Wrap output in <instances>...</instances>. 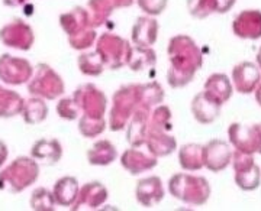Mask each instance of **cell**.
Masks as SVG:
<instances>
[{"mask_svg":"<svg viewBox=\"0 0 261 211\" xmlns=\"http://www.w3.org/2000/svg\"><path fill=\"white\" fill-rule=\"evenodd\" d=\"M232 81L235 88L243 94H248L255 90L260 84V71L258 67L252 63H241L232 71Z\"/></svg>","mask_w":261,"mask_h":211,"instance_id":"obj_11","label":"cell"},{"mask_svg":"<svg viewBox=\"0 0 261 211\" xmlns=\"http://www.w3.org/2000/svg\"><path fill=\"white\" fill-rule=\"evenodd\" d=\"M170 191L178 200L189 204H205L211 195V187L202 176L193 175H176L170 181Z\"/></svg>","mask_w":261,"mask_h":211,"instance_id":"obj_3","label":"cell"},{"mask_svg":"<svg viewBox=\"0 0 261 211\" xmlns=\"http://www.w3.org/2000/svg\"><path fill=\"white\" fill-rule=\"evenodd\" d=\"M28 0H3V3L6 5V6H12V8H16V6H22V5H25Z\"/></svg>","mask_w":261,"mask_h":211,"instance_id":"obj_25","label":"cell"},{"mask_svg":"<svg viewBox=\"0 0 261 211\" xmlns=\"http://www.w3.org/2000/svg\"><path fill=\"white\" fill-rule=\"evenodd\" d=\"M233 168H235V183L244 191H252L258 188L261 174L258 166L248 154L237 152L232 156Z\"/></svg>","mask_w":261,"mask_h":211,"instance_id":"obj_5","label":"cell"},{"mask_svg":"<svg viewBox=\"0 0 261 211\" xmlns=\"http://www.w3.org/2000/svg\"><path fill=\"white\" fill-rule=\"evenodd\" d=\"M189 10L195 18H206L218 10V0H189Z\"/></svg>","mask_w":261,"mask_h":211,"instance_id":"obj_20","label":"cell"},{"mask_svg":"<svg viewBox=\"0 0 261 211\" xmlns=\"http://www.w3.org/2000/svg\"><path fill=\"white\" fill-rule=\"evenodd\" d=\"M255 92H257L255 93V96H257V101H258V104L261 106V84L258 85V88H257Z\"/></svg>","mask_w":261,"mask_h":211,"instance_id":"obj_26","label":"cell"},{"mask_svg":"<svg viewBox=\"0 0 261 211\" xmlns=\"http://www.w3.org/2000/svg\"><path fill=\"white\" fill-rule=\"evenodd\" d=\"M235 5V0H218V10L216 13H226Z\"/></svg>","mask_w":261,"mask_h":211,"instance_id":"obj_23","label":"cell"},{"mask_svg":"<svg viewBox=\"0 0 261 211\" xmlns=\"http://www.w3.org/2000/svg\"><path fill=\"white\" fill-rule=\"evenodd\" d=\"M0 41L10 48H16L20 51H28L34 44V32H32L29 25L16 19V20L10 22L2 28Z\"/></svg>","mask_w":261,"mask_h":211,"instance_id":"obj_8","label":"cell"},{"mask_svg":"<svg viewBox=\"0 0 261 211\" xmlns=\"http://www.w3.org/2000/svg\"><path fill=\"white\" fill-rule=\"evenodd\" d=\"M31 155L34 159L54 164L61 156V146L56 140H38L32 146Z\"/></svg>","mask_w":261,"mask_h":211,"instance_id":"obj_15","label":"cell"},{"mask_svg":"<svg viewBox=\"0 0 261 211\" xmlns=\"http://www.w3.org/2000/svg\"><path fill=\"white\" fill-rule=\"evenodd\" d=\"M6 158H8V147H6V145L0 140V166L5 164Z\"/></svg>","mask_w":261,"mask_h":211,"instance_id":"obj_24","label":"cell"},{"mask_svg":"<svg viewBox=\"0 0 261 211\" xmlns=\"http://www.w3.org/2000/svg\"><path fill=\"white\" fill-rule=\"evenodd\" d=\"M229 139L238 152L252 155L254 152L261 154V125L244 126L240 123H233L229 128Z\"/></svg>","mask_w":261,"mask_h":211,"instance_id":"obj_6","label":"cell"},{"mask_svg":"<svg viewBox=\"0 0 261 211\" xmlns=\"http://www.w3.org/2000/svg\"><path fill=\"white\" fill-rule=\"evenodd\" d=\"M157 29L159 25L154 19L151 18H141L137 20L134 31H132V38L134 42L138 46L152 45L157 38Z\"/></svg>","mask_w":261,"mask_h":211,"instance_id":"obj_14","label":"cell"},{"mask_svg":"<svg viewBox=\"0 0 261 211\" xmlns=\"http://www.w3.org/2000/svg\"><path fill=\"white\" fill-rule=\"evenodd\" d=\"M205 93L219 104H224L232 94V84L225 74H214L206 81Z\"/></svg>","mask_w":261,"mask_h":211,"instance_id":"obj_13","label":"cell"},{"mask_svg":"<svg viewBox=\"0 0 261 211\" xmlns=\"http://www.w3.org/2000/svg\"><path fill=\"white\" fill-rule=\"evenodd\" d=\"M77 195V181L74 178H63L56 184L54 200L61 205H70Z\"/></svg>","mask_w":261,"mask_h":211,"instance_id":"obj_17","label":"cell"},{"mask_svg":"<svg viewBox=\"0 0 261 211\" xmlns=\"http://www.w3.org/2000/svg\"><path fill=\"white\" fill-rule=\"evenodd\" d=\"M232 31L237 37L243 39L261 38V12L260 10H244L232 23Z\"/></svg>","mask_w":261,"mask_h":211,"instance_id":"obj_10","label":"cell"},{"mask_svg":"<svg viewBox=\"0 0 261 211\" xmlns=\"http://www.w3.org/2000/svg\"><path fill=\"white\" fill-rule=\"evenodd\" d=\"M34 74L32 65L27 59L12 55L0 56V80L12 85L28 83Z\"/></svg>","mask_w":261,"mask_h":211,"instance_id":"obj_7","label":"cell"},{"mask_svg":"<svg viewBox=\"0 0 261 211\" xmlns=\"http://www.w3.org/2000/svg\"><path fill=\"white\" fill-rule=\"evenodd\" d=\"M63 90L64 87L61 83V78L51 70V67L45 64L38 65L35 75L31 77L29 93L47 99H56L58 94L63 93Z\"/></svg>","mask_w":261,"mask_h":211,"instance_id":"obj_4","label":"cell"},{"mask_svg":"<svg viewBox=\"0 0 261 211\" xmlns=\"http://www.w3.org/2000/svg\"><path fill=\"white\" fill-rule=\"evenodd\" d=\"M22 116L25 117L27 123H39L41 120L45 119L48 109L45 107L44 101L39 99H31L28 101H23L22 107Z\"/></svg>","mask_w":261,"mask_h":211,"instance_id":"obj_19","label":"cell"},{"mask_svg":"<svg viewBox=\"0 0 261 211\" xmlns=\"http://www.w3.org/2000/svg\"><path fill=\"white\" fill-rule=\"evenodd\" d=\"M138 5L141 9L149 15H159L166 9L167 0H138Z\"/></svg>","mask_w":261,"mask_h":211,"instance_id":"obj_22","label":"cell"},{"mask_svg":"<svg viewBox=\"0 0 261 211\" xmlns=\"http://www.w3.org/2000/svg\"><path fill=\"white\" fill-rule=\"evenodd\" d=\"M257 61H258V65H260L261 68V48L260 51H258V54H257Z\"/></svg>","mask_w":261,"mask_h":211,"instance_id":"obj_27","label":"cell"},{"mask_svg":"<svg viewBox=\"0 0 261 211\" xmlns=\"http://www.w3.org/2000/svg\"><path fill=\"white\" fill-rule=\"evenodd\" d=\"M38 178V165L34 159L18 158L0 174V188L10 193H20Z\"/></svg>","mask_w":261,"mask_h":211,"instance_id":"obj_2","label":"cell"},{"mask_svg":"<svg viewBox=\"0 0 261 211\" xmlns=\"http://www.w3.org/2000/svg\"><path fill=\"white\" fill-rule=\"evenodd\" d=\"M54 202V197L45 188H38L31 197V207L34 210H53Z\"/></svg>","mask_w":261,"mask_h":211,"instance_id":"obj_21","label":"cell"},{"mask_svg":"<svg viewBox=\"0 0 261 211\" xmlns=\"http://www.w3.org/2000/svg\"><path fill=\"white\" fill-rule=\"evenodd\" d=\"M23 100L18 93L0 87V117H12L22 111Z\"/></svg>","mask_w":261,"mask_h":211,"instance_id":"obj_16","label":"cell"},{"mask_svg":"<svg viewBox=\"0 0 261 211\" xmlns=\"http://www.w3.org/2000/svg\"><path fill=\"white\" fill-rule=\"evenodd\" d=\"M202 156H203V165L207 169L219 172L229 165L232 159V152L226 142L215 139L202 149Z\"/></svg>","mask_w":261,"mask_h":211,"instance_id":"obj_9","label":"cell"},{"mask_svg":"<svg viewBox=\"0 0 261 211\" xmlns=\"http://www.w3.org/2000/svg\"><path fill=\"white\" fill-rule=\"evenodd\" d=\"M202 146L197 145H187L180 152V164L187 171H196L203 166V156Z\"/></svg>","mask_w":261,"mask_h":211,"instance_id":"obj_18","label":"cell"},{"mask_svg":"<svg viewBox=\"0 0 261 211\" xmlns=\"http://www.w3.org/2000/svg\"><path fill=\"white\" fill-rule=\"evenodd\" d=\"M168 54L171 59V70L168 81L173 87L190 83L195 73L202 65V54L189 37H176L170 41Z\"/></svg>","mask_w":261,"mask_h":211,"instance_id":"obj_1","label":"cell"},{"mask_svg":"<svg viewBox=\"0 0 261 211\" xmlns=\"http://www.w3.org/2000/svg\"><path fill=\"white\" fill-rule=\"evenodd\" d=\"M221 106L218 101H215L212 97H209L205 92L197 94L192 104V110L195 114V119L200 123H212L218 116Z\"/></svg>","mask_w":261,"mask_h":211,"instance_id":"obj_12","label":"cell"}]
</instances>
